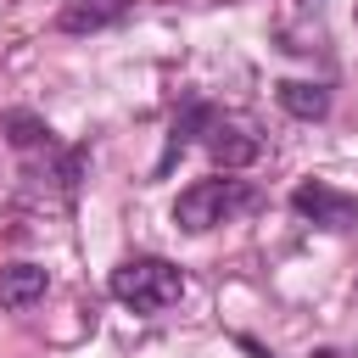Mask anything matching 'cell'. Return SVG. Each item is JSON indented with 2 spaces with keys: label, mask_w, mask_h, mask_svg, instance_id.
<instances>
[{
  "label": "cell",
  "mask_w": 358,
  "mask_h": 358,
  "mask_svg": "<svg viewBox=\"0 0 358 358\" xmlns=\"http://www.w3.org/2000/svg\"><path fill=\"white\" fill-rule=\"evenodd\" d=\"M274 101H280L291 117H302V123H313V117L330 112V90H324V84H302V78H280V84H274Z\"/></svg>",
  "instance_id": "8992f818"
},
{
  "label": "cell",
  "mask_w": 358,
  "mask_h": 358,
  "mask_svg": "<svg viewBox=\"0 0 358 358\" xmlns=\"http://www.w3.org/2000/svg\"><path fill=\"white\" fill-rule=\"evenodd\" d=\"M252 201H257V190L224 168V173L196 179V185H185V190H179V201H173V224H179L185 235H207V229L229 224L235 213H246Z\"/></svg>",
  "instance_id": "6da1fadb"
},
{
  "label": "cell",
  "mask_w": 358,
  "mask_h": 358,
  "mask_svg": "<svg viewBox=\"0 0 358 358\" xmlns=\"http://www.w3.org/2000/svg\"><path fill=\"white\" fill-rule=\"evenodd\" d=\"M123 17H129V0H67L56 28L62 34H101V28L123 22Z\"/></svg>",
  "instance_id": "277c9868"
},
{
  "label": "cell",
  "mask_w": 358,
  "mask_h": 358,
  "mask_svg": "<svg viewBox=\"0 0 358 358\" xmlns=\"http://www.w3.org/2000/svg\"><path fill=\"white\" fill-rule=\"evenodd\" d=\"M207 151H213V162H224V168H246L263 145H257L246 129H229V123H218V117L207 112Z\"/></svg>",
  "instance_id": "5b68a950"
},
{
  "label": "cell",
  "mask_w": 358,
  "mask_h": 358,
  "mask_svg": "<svg viewBox=\"0 0 358 358\" xmlns=\"http://www.w3.org/2000/svg\"><path fill=\"white\" fill-rule=\"evenodd\" d=\"M106 291H112L129 313L151 319V313H162V308H173V302L185 296V274H179L168 257H123V263L112 268Z\"/></svg>",
  "instance_id": "7a4b0ae2"
},
{
  "label": "cell",
  "mask_w": 358,
  "mask_h": 358,
  "mask_svg": "<svg viewBox=\"0 0 358 358\" xmlns=\"http://www.w3.org/2000/svg\"><path fill=\"white\" fill-rule=\"evenodd\" d=\"M291 207L308 224H319V229H352L358 224V196L341 190V185H330V179H302L291 190Z\"/></svg>",
  "instance_id": "3957f363"
},
{
  "label": "cell",
  "mask_w": 358,
  "mask_h": 358,
  "mask_svg": "<svg viewBox=\"0 0 358 358\" xmlns=\"http://www.w3.org/2000/svg\"><path fill=\"white\" fill-rule=\"evenodd\" d=\"M313 358H341V352H336V347H319V352H313Z\"/></svg>",
  "instance_id": "ba28073f"
},
{
  "label": "cell",
  "mask_w": 358,
  "mask_h": 358,
  "mask_svg": "<svg viewBox=\"0 0 358 358\" xmlns=\"http://www.w3.org/2000/svg\"><path fill=\"white\" fill-rule=\"evenodd\" d=\"M45 268L39 263H11V268H0V302L6 308H34L39 296H45Z\"/></svg>",
  "instance_id": "52a82bcc"
}]
</instances>
